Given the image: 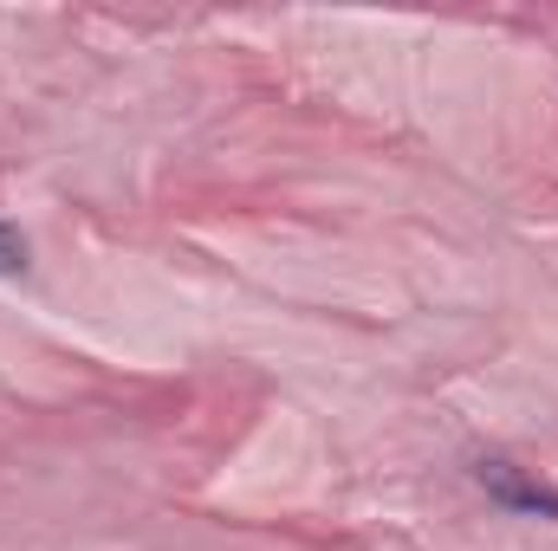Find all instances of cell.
Returning a JSON list of instances; mask_svg holds the SVG:
<instances>
[{
	"instance_id": "1",
	"label": "cell",
	"mask_w": 558,
	"mask_h": 551,
	"mask_svg": "<svg viewBox=\"0 0 558 551\" xmlns=\"http://www.w3.org/2000/svg\"><path fill=\"white\" fill-rule=\"evenodd\" d=\"M474 480H481V487H487V500H500L507 513L558 519V487H553V480H539V474H526V467H513V461H481V467H474Z\"/></svg>"
},
{
	"instance_id": "2",
	"label": "cell",
	"mask_w": 558,
	"mask_h": 551,
	"mask_svg": "<svg viewBox=\"0 0 558 551\" xmlns=\"http://www.w3.org/2000/svg\"><path fill=\"white\" fill-rule=\"evenodd\" d=\"M0 273H26V241L13 228H0Z\"/></svg>"
}]
</instances>
